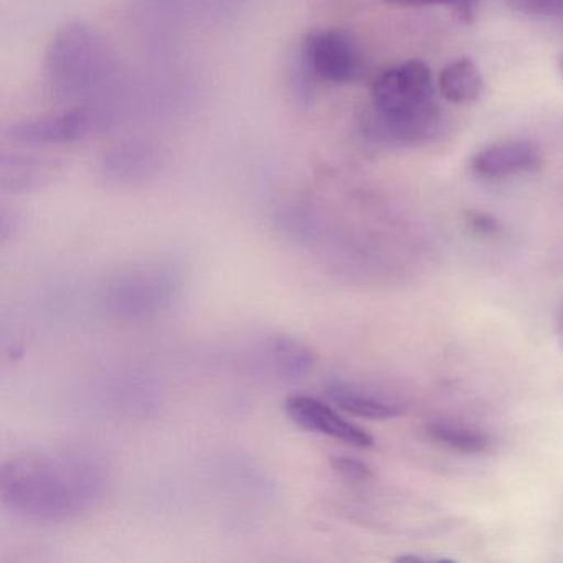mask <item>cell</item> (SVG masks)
<instances>
[{
    "mask_svg": "<svg viewBox=\"0 0 563 563\" xmlns=\"http://www.w3.org/2000/svg\"><path fill=\"white\" fill-rule=\"evenodd\" d=\"M113 484L110 463L88 448H47L15 454L0 467V500L27 522L64 523L90 516Z\"/></svg>",
    "mask_w": 563,
    "mask_h": 563,
    "instance_id": "cell-1",
    "label": "cell"
},
{
    "mask_svg": "<svg viewBox=\"0 0 563 563\" xmlns=\"http://www.w3.org/2000/svg\"><path fill=\"white\" fill-rule=\"evenodd\" d=\"M372 100L364 133L375 143L408 146L428 143L441 133V111L430 68L423 62H407L385 71L372 88Z\"/></svg>",
    "mask_w": 563,
    "mask_h": 563,
    "instance_id": "cell-2",
    "label": "cell"
},
{
    "mask_svg": "<svg viewBox=\"0 0 563 563\" xmlns=\"http://www.w3.org/2000/svg\"><path fill=\"white\" fill-rule=\"evenodd\" d=\"M186 288L183 268L167 260L134 263L108 276L100 305L114 321L147 324L169 314Z\"/></svg>",
    "mask_w": 563,
    "mask_h": 563,
    "instance_id": "cell-3",
    "label": "cell"
},
{
    "mask_svg": "<svg viewBox=\"0 0 563 563\" xmlns=\"http://www.w3.org/2000/svg\"><path fill=\"white\" fill-rule=\"evenodd\" d=\"M110 58L97 32L87 24L65 25L52 38L45 81L55 100L75 103L93 95L107 80Z\"/></svg>",
    "mask_w": 563,
    "mask_h": 563,
    "instance_id": "cell-4",
    "label": "cell"
},
{
    "mask_svg": "<svg viewBox=\"0 0 563 563\" xmlns=\"http://www.w3.org/2000/svg\"><path fill=\"white\" fill-rule=\"evenodd\" d=\"M301 65L316 80L351 84L362 71L361 48L349 32L338 29L311 32L302 42Z\"/></svg>",
    "mask_w": 563,
    "mask_h": 563,
    "instance_id": "cell-5",
    "label": "cell"
},
{
    "mask_svg": "<svg viewBox=\"0 0 563 563\" xmlns=\"http://www.w3.org/2000/svg\"><path fill=\"white\" fill-rule=\"evenodd\" d=\"M103 117L90 107H75L48 117L25 120L5 128V137L27 146L77 143L100 130Z\"/></svg>",
    "mask_w": 563,
    "mask_h": 563,
    "instance_id": "cell-6",
    "label": "cell"
},
{
    "mask_svg": "<svg viewBox=\"0 0 563 563\" xmlns=\"http://www.w3.org/2000/svg\"><path fill=\"white\" fill-rule=\"evenodd\" d=\"M285 413L296 427L321 434L355 448L374 446V438L357 424L349 421L339 408L311 395L296 394L286 398Z\"/></svg>",
    "mask_w": 563,
    "mask_h": 563,
    "instance_id": "cell-7",
    "label": "cell"
},
{
    "mask_svg": "<svg viewBox=\"0 0 563 563\" xmlns=\"http://www.w3.org/2000/svg\"><path fill=\"white\" fill-rule=\"evenodd\" d=\"M258 362L276 380L295 384L311 374L316 354L305 341L288 334L266 335L258 345Z\"/></svg>",
    "mask_w": 563,
    "mask_h": 563,
    "instance_id": "cell-8",
    "label": "cell"
},
{
    "mask_svg": "<svg viewBox=\"0 0 563 563\" xmlns=\"http://www.w3.org/2000/svg\"><path fill=\"white\" fill-rule=\"evenodd\" d=\"M542 166V153L529 141H507L479 151L471 159V169L483 179H506L536 173Z\"/></svg>",
    "mask_w": 563,
    "mask_h": 563,
    "instance_id": "cell-9",
    "label": "cell"
},
{
    "mask_svg": "<svg viewBox=\"0 0 563 563\" xmlns=\"http://www.w3.org/2000/svg\"><path fill=\"white\" fill-rule=\"evenodd\" d=\"M161 154L146 143L118 144L101 159V174L114 186H137L156 176Z\"/></svg>",
    "mask_w": 563,
    "mask_h": 563,
    "instance_id": "cell-10",
    "label": "cell"
},
{
    "mask_svg": "<svg viewBox=\"0 0 563 563\" xmlns=\"http://www.w3.org/2000/svg\"><path fill=\"white\" fill-rule=\"evenodd\" d=\"M328 397L339 410L365 420H388L405 413L404 407L397 401L387 400L345 380L329 382Z\"/></svg>",
    "mask_w": 563,
    "mask_h": 563,
    "instance_id": "cell-11",
    "label": "cell"
},
{
    "mask_svg": "<svg viewBox=\"0 0 563 563\" xmlns=\"http://www.w3.org/2000/svg\"><path fill=\"white\" fill-rule=\"evenodd\" d=\"M440 90L451 103H471L483 91V77L471 58H460L444 67L440 75Z\"/></svg>",
    "mask_w": 563,
    "mask_h": 563,
    "instance_id": "cell-12",
    "label": "cell"
},
{
    "mask_svg": "<svg viewBox=\"0 0 563 563\" xmlns=\"http://www.w3.org/2000/svg\"><path fill=\"white\" fill-rule=\"evenodd\" d=\"M427 434L434 443L463 454L484 453L490 446V438L476 428L453 421H431Z\"/></svg>",
    "mask_w": 563,
    "mask_h": 563,
    "instance_id": "cell-13",
    "label": "cell"
},
{
    "mask_svg": "<svg viewBox=\"0 0 563 563\" xmlns=\"http://www.w3.org/2000/svg\"><path fill=\"white\" fill-rule=\"evenodd\" d=\"M52 169L47 164L27 157H14L12 163L2 161V189L11 192H25L37 189L51 179Z\"/></svg>",
    "mask_w": 563,
    "mask_h": 563,
    "instance_id": "cell-14",
    "label": "cell"
},
{
    "mask_svg": "<svg viewBox=\"0 0 563 563\" xmlns=\"http://www.w3.org/2000/svg\"><path fill=\"white\" fill-rule=\"evenodd\" d=\"M512 11L537 18H563V0H507Z\"/></svg>",
    "mask_w": 563,
    "mask_h": 563,
    "instance_id": "cell-15",
    "label": "cell"
},
{
    "mask_svg": "<svg viewBox=\"0 0 563 563\" xmlns=\"http://www.w3.org/2000/svg\"><path fill=\"white\" fill-rule=\"evenodd\" d=\"M332 470L351 483H365L371 479L372 470L364 461L351 456H335L331 461Z\"/></svg>",
    "mask_w": 563,
    "mask_h": 563,
    "instance_id": "cell-16",
    "label": "cell"
},
{
    "mask_svg": "<svg viewBox=\"0 0 563 563\" xmlns=\"http://www.w3.org/2000/svg\"><path fill=\"white\" fill-rule=\"evenodd\" d=\"M467 223H470L471 230L481 236H494L500 230L497 220L494 217L487 216V213L471 212L467 216Z\"/></svg>",
    "mask_w": 563,
    "mask_h": 563,
    "instance_id": "cell-17",
    "label": "cell"
},
{
    "mask_svg": "<svg viewBox=\"0 0 563 563\" xmlns=\"http://www.w3.org/2000/svg\"><path fill=\"white\" fill-rule=\"evenodd\" d=\"M477 0H451L454 11L457 12L463 21L470 22L473 19L474 8H476Z\"/></svg>",
    "mask_w": 563,
    "mask_h": 563,
    "instance_id": "cell-18",
    "label": "cell"
},
{
    "mask_svg": "<svg viewBox=\"0 0 563 563\" xmlns=\"http://www.w3.org/2000/svg\"><path fill=\"white\" fill-rule=\"evenodd\" d=\"M388 4L405 5V8H421L431 4H451V0H387Z\"/></svg>",
    "mask_w": 563,
    "mask_h": 563,
    "instance_id": "cell-19",
    "label": "cell"
},
{
    "mask_svg": "<svg viewBox=\"0 0 563 563\" xmlns=\"http://www.w3.org/2000/svg\"><path fill=\"white\" fill-rule=\"evenodd\" d=\"M559 334H560V341H562V344H563V306H562V312H560Z\"/></svg>",
    "mask_w": 563,
    "mask_h": 563,
    "instance_id": "cell-20",
    "label": "cell"
},
{
    "mask_svg": "<svg viewBox=\"0 0 563 563\" xmlns=\"http://www.w3.org/2000/svg\"><path fill=\"white\" fill-rule=\"evenodd\" d=\"M559 68H560V71H562V75H563V54H562V57H560V60H559Z\"/></svg>",
    "mask_w": 563,
    "mask_h": 563,
    "instance_id": "cell-21",
    "label": "cell"
}]
</instances>
